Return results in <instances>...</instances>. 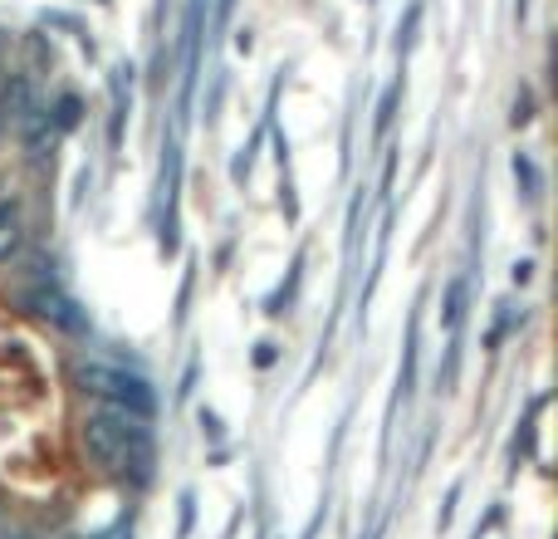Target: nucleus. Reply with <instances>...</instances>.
<instances>
[{
    "label": "nucleus",
    "mask_w": 558,
    "mask_h": 539,
    "mask_svg": "<svg viewBox=\"0 0 558 539\" xmlns=\"http://www.w3.org/2000/svg\"><path fill=\"white\" fill-rule=\"evenodd\" d=\"M84 446L104 471L113 476H147L153 466V442H147V417H133L123 407H98L84 422Z\"/></svg>",
    "instance_id": "obj_1"
},
{
    "label": "nucleus",
    "mask_w": 558,
    "mask_h": 539,
    "mask_svg": "<svg viewBox=\"0 0 558 539\" xmlns=\"http://www.w3.org/2000/svg\"><path fill=\"white\" fill-rule=\"evenodd\" d=\"M78 383H84V393H94L104 407H123V412H133V417H153V407H157L143 378L123 373V368L84 363L78 368Z\"/></svg>",
    "instance_id": "obj_2"
},
{
    "label": "nucleus",
    "mask_w": 558,
    "mask_h": 539,
    "mask_svg": "<svg viewBox=\"0 0 558 539\" xmlns=\"http://www.w3.org/2000/svg\"><path fill=\"white\" fill-rule=\"evenodd\" d=\"M25 304L35 309L39 319H49V324L69 328V334H88V319L78 314V304L64 295V289H54V285H45V289H29V295H25Z\"/></svg>",
    "instance_id": "obj_3"
},
{
    "label": "nucleus",
    "mask_w": 558,
    "mask_h": 539,
    "mask_svg": "<svg viewBox=\"0 0 558 539\" xmlns=\"http://www.w3.org/2000/svg\"><path fill=\"white\" fill-rule=\"evenodd\" d=\"M20 245H25V221H20V206L5 202L0 206V265L15 261Z\"/></svg>",
    "instance_id": "obj_4"
},
{
    "label": "nucleus",
    "mask_w": 558,
    "mask_h": 539,
    "mask_svg": "<svg viewBox=\"0 0 558 539\" xmlns=\"http://www.w3.org/2000/svg\"><path fill=\"white\" fill-rule=\"evenodd\" d=\"M78 113H84V104H78L74 94H64V98L54 104V118H49V128H54V133H69V128L78 123Z\"/></svg>",
    "instance_id": "obj_5"
},
{
    "label": "nucleus",
    "mask_w": 558,
    "mask_h": 539,
    "mask_svg": "<svg viewBox=\"0 0 558 539\" xmlns=\"http://www.w3.org/2000/svg\"><path fill=\"white\" fill-rule=\"evenodd\" d=\"M397 98H402V84H392V88H387V94H383V104H377V133H387V128H392V118H397Z\"/></svg>",
    "instance_id": "obj_6"
},
{
    "label": "nucleus",
    "mask_w": 558,
    "mask_h": 539,
    "mask_svg": "<svg viewBox=\"0 0 558 539\" xmlns=\"http://www.w3.org/2000/svg\"><path fill=\"white\" fill-rule=\"evenodd\" d=\"M514 177L524 182V196H539V172H534V163L530 157H520L514 153Z\"/></svg>",
    "instance_id": "obj_7"
},
{
    "label": "nucleus",
    "mask_w": 558,
    "mask_h": 539,
    "mask_svg": "<svg viewBox=\"0 0 558 539\" xmlns=\"http://www.w3.org/2000/svg\"><path fill=\"white\" fill-rule=\"evenodd\" d=\"M461 304H465V285L456 279V285L446 289V324H461Z\"/></svg>",
    "instance_id": "obj_8"
},
{
    "label": "nucleus",
    "mask_w": 558,
    "mask_h": 539,
    "mask_svg": "<svg viewBox=\"0 0 558 539\" xmlns=\"http://www.w3.org/2000/svg\"><path fill=\"white\" fill-rule=\"evenodd\" d=\"M530 118H534V98H530V94H520V98H514V113H510V123H514V128H524V123H530Z\"/></svg>",
    "instance_id": "obj_9"
},
{
    "label": "nucleus",
    "mask_w": 558,
    "mask_h": 539,
    "mask_svg": "<svg viewBox=\"0 0 558 539\" xmlns=\"http://www.w3.org/2000/svg\"><path fill=\"white\" fill-rule=\"evenodd\" d=\"M10 539H20V535H10Z\"/></svg>",
    "instance_id": "obj_10"
}]
</instances>
